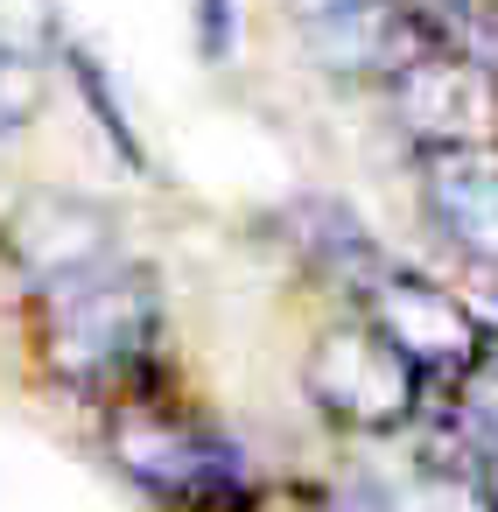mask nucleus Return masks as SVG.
Wrapping results in <instances>:
<instances>
[{
  "label": "nucleus",
  "instance_id": "obj_1",
  "mask_svg": "<svg viewBox=\"0 0 498 512\" xmlns=\"http://www.w3.org/2000/svg\"><path fill=\"white\" fill-rule=\"evenodd\" d=\"M22 330L29 351L43 365V379L71 386V393H113L120 379H134L141 365H155V337H162V288L141 260H127L120 246L36 281L22 302Z\"/></svg>",
  "mask_w": 498,
  "mask_h": 512
},
{
  "label": "nucleus",
  "instance_id": "obj_2",
  "mask_svg": "<svg viewBox=\"0 0 498 512\" xmlns=\"http://www.w3.org/2000/svg\"><path fill=\"white\" fill-rule=\"evenodd\" d=\"M99 435L113 470L162 512H232V498L246 491L239 442L204 407L162 386V358L99 393Z\"/></svg>",
  "mask_w": 498,
  "mask_h": 512
},
{
  "label": "nucleus",
  "instance_id": "obj_3",
  "mask_svg": "<svg viewBox=\"0 0 498 512\" xmlns=\"http://www.w3.org/2000/svg\"><path fill=\"white\" fill-rule=\"evenodd\" d=\"M302 393L316 400V414H323L330 428L379 442V435L421 428L435 386H428L358 309H344V316H330V323L309 337V351H302Z\"/></svg>",
  "mask_w": 498,
  "mask_h": 512
},
{
  "label": "nucleus",
  "instance_id": "obj_4",
  "mask_svg": "<svg viewBox=\"0 0 498 512\" xmlns=\"http://www.w3.org/2000/svg\"><path fill=\"white\" fill-rule=\"evenodd\" d=\"M351 309H358L435 393L456 386V379L491 351V337H498V323L477 316L456 288H442V281H428V274H414V267H393V260H379V267L351 288Z\"/></svg>",
  "mask_w": 498,
  "mask_h": 512
},
{
  "label": "nucleus",
  "instance_id": "obj_5",
  "mask_svg": "<svg viewBox=\"0 0 498 512\" xmlns=\"http://www.w3.org/2000/svg\"><path fill=\"white\" fill-rule=\"evenodd\" d=\"M442 43H456L449 0H351V8H330L309 22L316 64L358 85H386Z\"/></svg>",
  "mask_w": 498,
  "mask_h": 512
},
{
  "label": "nucleus",
  "instance_id": "obj_6",
  "mask_svg": "<svg viewBox=\"0 0 498 512\" xmlns=\"http://www.w3.org/2000/svg\"><path fill=\"white\" fill-rule=\"evenodd\" d=\"M386 99H393V120L414 148L498 141V64H484L463 43L414 57L400 78H386Z\"/></svg>",
  "mask_w": 498,
  "mask_h": 512
},
{
  "label": "nucleus",
  "instance_id": "obj_7",
  "mask_svg": "<svg viewBox=\"0 0 498 512\" xmlns=\"http://www.w3.org/2000/svg\"><path fill=\"white\" fill-rule=\"evenodd\" d=\"M414 183L435 239L498 274V141H463V148H414Z\"/></svg>",
  "mask_w": 498,
  "mask_h": 512
},
{
  "label": "nucleus",
  "instance_id": "obj_8",
  "mask_svg": "<svg viewBox=\"0 0 498 512\" xmlns=\"http://www.w3.org/2000/svg\"><path fill=\"white\" fill-rule=\"evenodd\" d=\"M113 246H120L113 218H106L99 204H85V197H57V190L22 197L15 218L0 225V253L15 260V274H22L29 288H36V281H57V274H71V267H85V260H99V253H113Z\"/></svg>",
  "mask_w": 498,
  "mask_h": 512
},
{
  "label": "nucleus",
  "instance_id": "obj_9",
  "mask_svg": "<svg viewBox=\"0 0 498 512\" xmlns=\"http://www.w3.org/2000/svg\"><path fill=\"white\" fill-rule=\"evenodd\" d=\"M232 512H344V498L323 491V484H309V477H267V484L246 477V491L232 498Z\"/></svg>",
  "mask_w": 498,
  "mask_h": 512
},
{
  "label": "nucleus",
  "instance_id": "obj_10",
  "mask_svg": "<svg viewBox=\"0 0 498 512\" xmlns=\"http://www.w3.org/2000/svg\"><path fill=\"white\" fill-rule=\"evenodd\" d=\"M43 106V71L15 50H0V141H8L15 127H29Z\"/></svg>",
  "mask_w": 498,
  "mask_h": 512
},
{
  "label": "nucleus",
  "instance_id": "obj_11",
  "mask_svg": "<svg viewBox=\"0 0 498 512\" xmlns=\"http://www.w3.org/2000/svg\"><path fill=\"white\" fill-rule=\"evenodd\" d=\"M232 36H239V22L225 15V0H204V50H211V57H225V50H232Z\"/></svg>",
  "mask_w": 498,
  "mask_h": 512
},
{
  "label": "nucleus",
  "instance_id": "obj_12",
  "mask_svg": "<svg viewBox=\"0 0 498 512\" xmlns=\"http://www.w3.org/2000/svg\"><path fill=\"white\" fill-rule=\"evenodd\" d=\"M449 15H456V22H463V15L477 22V15H498V0H449Z\"/></svg>",
  "mask_w": 498,
  "mask_h": 512
},
{
  "label": "nucleus",
  "instance_id": "obj_13",
  "mask_svg": "<svg viewBox=\"0 0 498 512\" xmlns=\"http://www.w3.org/2000/svg\"><path fill=\"white\" fill-rule=\"evenodd\" d=\"M302 8V22H316V15H330V8H351V0H295Z\"/></svg>",
  "mask_w": 498,
  "mask_h": 512
}]
</instances>
